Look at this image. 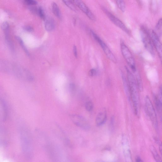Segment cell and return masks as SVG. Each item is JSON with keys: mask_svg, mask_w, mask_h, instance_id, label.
I'll return each mask as SVG.
<instances>
[{"mask_svg": "<svg viewBox=\"0 0 162 162\" xmlns=\"http://www.w3.org/2000/svg\"><path fill=\"white\" fill-rule=\"evenodd\" d=\"M126 70L127 73V81L129 88L130 100L132 102L134 112L136 116H139L140 114V108L139 88L133 74L127 67H126Z\"/></svg>", "mask_w": 162, "mask_h": 162, "instance_id": "obj_1", "label": "cell"}, {"mask_svg": "<svg viewBox=\"0 0 162 162\" xmlns=\"http://www.w3.org/2000/svg\"><path fill=\"white\" fill-rule=\"evenodd\" d=\"M21 143L23 151L25 157L30 159L33 156V141L30 134L26 129L22 128L20 132Z\"/></svg>", "mask_w": 162, "mask_h": 162, "instance_id": "obj_2", "label": "cell"}, {"mask_svg": "<svg viewBox=\"0 0 162 162\" xmlns=\"http://www.w3.org/2000/svg\"><path fill=\"white\" fill-rule=\"evenodd\" d=\"M145 108L147 116L149 117L155 128L157 130L158 123L157 117L154 106L149 96L145 99Z\"/></svg>", "mask_w": 162, "mask_h": 162, "instance_id": "obj_3", "label": "cell"}, {"mask_svg": "<svg viewBox=\"0 0 162 162\" xmlns=\"http://www.w3.org/2000/svg\"><path fill=\"white\" fill-rule=\"evenodd\" d=\"M121 50L123 56L133 72L136 71L135 60L129 48L123 40L120 42Z\"/></svg>", "mask_w": 162, "mask_h": 162, "instance_id": "obj_4", "label": "cell"}, {"mask_svg": "<svg viewBox=\"0 0 162 162\" xmlns=\"http://www.w3.org/2000/svg\"><path fill=\"white\" fill-rule=\"evenodd\" d=\"M140 33L142 41L145 49L153 56H154L153 45L150 32L145 27H141Z\"/></svg>", "mask_w": 162, "mask_h": 162, "instance_id": "obj_5", "label": "cell"}, {"mask_svg": "<svg viewBox=\"0 0 162 162\" xmlns=\"http://www.w3.org/2000/svg\"><path fill=\"white\" fill-rule=\"evenodd\" d=\"M91 33L94 39L102 48L107 57L113 63H116L117 61L116 58L105 43L93 31H91Z\"/></svg>", "mask_w": 162, "mask_h": 162, "instance_id": "obj_6", "label": "cell"}, {"mask_svg": "<svg viewBox=\"0 0 162 162\" xmlns=\"http://www.w3.org/2000/svg\"><path fill=\"white\" fill-rule=\"evenodd\" d=\"M102 9L103 11L105 12L106 16L108 17L110 20L114 25L122 30L128 35H130V31L121 21L113 15L112 13L109 11L104 7L102 8Z\"/></svg>", "mask_w": 162, "mask_h": 162, "instance_id": "obj_7", "label": "cell"}, {"mask_svg": "<svg viewBox=\"0 0 162 162\" xmlns=\"http://www.w3.org/2000/svg\"><path fill=\"white\" fill-rule=\"evenodd\" d=\"M70 118L75 125L82 129L88 130L90 128L89 123L83 117L77 115H72Z\"/></svg>", "mask_w": 162, "mask_h": 162, "instance_id": "obj_8", "label": "cell"}, {"mask_svg": "<svg viewBox=\"0 0 162 162\" xmlns=\"http://www.w3.org/2000/svg\"><path fill=\"white\" fill-rule=\"evenodd\" d=\"M150 35L152 41L155 49L156 50L159 58L161 60L162 57V45L160 42L159 37L155 31L152 30L150 32Z\"/></svg>", "mask_w": 162, "mask_h": 162, "instance_id": "obj_9", "label": "cell"}, {"mask_svg": "<svg viewBox=\"0 0 162 162\" xmlns=\"http://www.w3.org/2000/svg\"><path fill=\"white\" fill-rule=\"evenodd\" d=\"M72 1L74 5H76L92 21H95L96 18L94 14L83 2L81 1Z\"/></svg>", "mask_w": 162, "mask_h": 162, "instance_id": "obj_10", "label": "cell"}, {"mask_svg": "<svg viewBox=\"0 0 162 162\" xmlns=\"http://www.w3.org/2000/svg\"><path fill=\"white\" fill-rule=\"evenodd\" d=\"M122 144L125 162H133L128 141L125 136H123L122 137Z\"/></svg>", "mask_w": 162, "mask_h": 162, "instance_id": "obj_11", "label": "cell"}, {"mask_svg": "<svg viewBox=\"0 0 162 162\" xmlns=\"http://www.w3.org/2000/svg\"><path fill=\"white\" fill-rule=\"evenodd\" d=\"M7 108L4 101L0 96V121L4 122L7 118Z\"/></svg>", "mask_w": 162, "mask_h": 162, "instance_id": "obj_12", "label": "cell"}, {"mask_svg": "<svg viewBox=\"0 0 162 162\" xmlns=\"http://www.w3.org/2000/svg\"><path fill=\"white\" fill-rule=\"evenodd\" d=\"M107 119V113L106 111L99 112L96 119V123L98 126H101L105 123Z\"/></svg>", "mask_w": 162, "mask_h": 162, "instance_id": "obj_13", "label": "cell"}, {"mask_svg": "<svg viewBox=\"0 0 162 162\" xmlns=\"http://www.w3.org/2000/svg\"><path fill=\"white\" fill-rule=\"evenodd\" d=\"M45 27L46 30L48 32L53 30L55 27L54 22V20L51 18H46L44 20Z\"/></svg>", "mask_w": 162, "mask_h": 162, "instance_id": "obj_14", "label": "cell"}, {"mask_svg": "<svg viewBox=\"0 0 162 162\" xmlns=\"http://www.w3.org/2000/svg\"><path fill=\"white\" fill-rule=\"evenodd\" d=\"M52 9L54 14L58 18L61 19V12L59 7L56 3L53 2L52 3Z\"/></svg>", "mask_w": 162, "mask_h": 162, "instance_id": "obj_15", "label": "cell"}, {"mask_svg": "<svg viewBox=\"0 0 162 162\" xmlns=\"http://www.w3.org/2000/svg\"><path fill=\"white\" fill-rule=\"evenodd\" d=\"M154 98L156 109L158 112H161L162 110V100L159 98L157 96H154Z\"/></svg>", "mask_w": 162, "mask_h": 162, "instance_id": "obj_16", "label": "cell"}, {"mask_svg": "<svg viewBox=\"0 0 162 162\" xmlns=\"http://www.w3.org/2000/svg\"><path fill=\"white\" fill-rule=\"evenodd\" d=\"M151 150L156 162H161V159L159 155L157 150L155 149V148L154 147L152 146Z\"/></svg>", "mask_w": 162, "mask_h": 162, "instance_id": "obj_17", "label": "cell"}, {"mask_svg": "<svg viewBox=\"0 0 162 162\" xmlns=\"http://www.w3.org/2000/svg\"><path fill=\"white\" fill-rule=\"evenodd\" d=\"M116 4L121 11L123 12H125L126 10V5L125 1H116Z\"/></svg>", "mask_w": 162, "mask_h": 162, "instance_id": "obj_18", "label": "cell"}, {"mask_svg": "<svg viewBox=\"0 0 162 162\" xmlns=\"http://www.w3.org/2000/svg\"><path fill=\"white\" fill-rule=\"evenodd\" d=\"M63 1L65 5L72 10L75 11H76V8L74 4L72 1Z\"/></svg>", "mask_w": 162, "mask_h": 162, "instance_id": "obj_19", "label": "cell"}, {"mask_svg": "<svg viewBox=\"0 0 162 162\" xmlns=\"http://www.w3.org/2000/svg\"><path fill=\"white\" fill-rule=\"evenodd\" d=\"M17 40L19 41L20 44L21 45V47L23 48V50L25 51V52L28 55H29V51L26 48V46H25V44H24L23 42V41L22 40L20 39V37H17Z\"/></svg>", "mask_w": 162, "mask_h": 162, "instance_id": "obj_20", "label": "cell"}, {"mask_svg": "<svg viewBox=\"0 0 162 162\" xmlns=\"http://www.w3.org/2000/svg\"><path fill=\"white\" fill-rule=\"evenodd\" d=\"M156 30L158 32L159 34H161L162 30V19H160L159 20L157 25L156 26Z\"/></svg>", "mask_w": 162, "mask_h": 162, "instance_id": "obj_21", "label": "cell"}, {"mask_svg": "<svg viewBox=\"0 0 162 162\" xmlns=\"http://www.w3.org/2000/svg\"><path fill=\"white\" fill-rule=\"evenodd\" d=\"M85 108L88 111H91L93 108V104L91 101L87 102L85 104Z\"/></svg>", "mask_w": 162, "mask_h": 162, "instance_id": "obj_22", "label": "cell"}, {"mask_svg": "<svg viewBox=\"0 0 162 162\" xmlns=\"http://www.w3.org/2000/svg\"><path fill=\"white\" fill-rule=\"evenodd\" d=\"M38 13L39 14L41 19L43 20H45L46 18V17L45 14L42 8L40 7L39 8Z\"/></svg>", "mask_w": 162, "mask_h": 162, "instance_id": "obj_23", "label": "cell"}, {"mask_svg": "<svg viewBox=\"0 0 162 162\" xmlns=\"http://www.w3.org/2000/svg\"><path fill=\"white\" fill-rule=\"evenodd\" d=\"M9 26L8 22H3L1 25V28L5 32L9 31Z\"/></svg>", "mask_w": 162, "mask_h": 162, "instance_id": "obj_24", "label": "cell"}, {"mask_svg": "<svg viewBox=\"0 0 162 162\" xmlns=\"http://www.w3.org/2000/svg\"><path fill=\"white\" fill-rule=\"evenodd\" d=\"M70 91L72 95H74L76 90V88L74 84L71 83L70 85Z\"/></svg>", "mask_w": 162, "mask_h": 162, "instance_id": "obj_25", "label": "cell"}, {"mask_svg": "<svg viewBox=\"0 0 162 162\" xmlns=\"http://www.w3.org/2000/svg\"><path fill=\"white\" fill-rule=\"evenodd\" d=\"M97 73V71L95 69H92L89 72V75L91 77L95 76Z\"/></svg>", "mask_w": 162, "mask_h": 162, "instance_id": "obj_26", "label": "cell"}, {"mask_svg": "<svg viewBox=\"0 0 162 162\" xmlns=\"http://www.w3.org/2000/svg\"><path fill=\"white\" fill-rule=\"evenodd\" d=\"M25 2L27 5H35L37 4V2L33 0H26Z\"/></svg>", "mask_w": 162, "mask_h": 162, "instance_id": "obj_27", "label": "cell"}, {"mask_svg": "<svg viewBox=\"0 0 162 162\" xmlns=\"http://www.w3.org/2000/svg\"><path fill=\"white\" fill-rule=\"evenodd\" d=\"M24 29L29 32H32L33 30V29L32 27L30 26H27L24 28Z\"/></svg>", "mask_w": 162, "mask_h": 162, "instance_id": "obj_28", "label": "cell"}, {"mask_svg": "<svg viewBox=\"0 0 162 162\" xmlns=\"http://www.w3.org/2000/svg\"><path fill=\"white\" fill-rule=\"evenodd\" d=\"M73 52L74 56L77 58L78 57L77 51V48L75 46H74L73 47Z\"/></svg>", "mask_w": 162, "mask_h": 162, "instance_id": "obj_29", "label": "cell"}, {"mask_svg": "<svg viewBox=\"0 0 162 162\" xmlns=\"http://www.w3.org/2000/svg\"><path fill=\"white\" fill-rule=\"evenodd\" d=\"M136 162H143L141 159L139 157L136 158Z\"/></svg>", "mask_w": 162, "mask_h": 162, "instance_id": "obj_30", "label": "cell"}, {"mask_svg": "<svg viewBox=\"0 0 162 162\" xmlns=\"http://www.w3.org/2000/svg\"><path fill=\"white\" fill-rule=\"evenodd\" d=\"M95 162H106L101 160H98L96 161Z\"/></svg>", "mask_w": 162, "mask_h": 162, "instance_id": "obj_31", "label": "cell"}]
</instances>
